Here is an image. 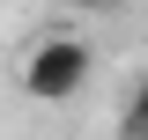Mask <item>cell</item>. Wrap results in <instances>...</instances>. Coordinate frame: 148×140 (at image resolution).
<instances>
[{"instance_id":"obj_2","label":"cell","mask_w":148,"mask_h":140,"mask_svg":"<svg viewBox=\"0 0 148 140\" xmlns=\"http://www.w3.org/2000/svg\"><path fill=\"white\" fill-rule=\"evenodd\" d=\"M119 140H148V74L126 88V103H119Z\"/></svg>"},{"instance_id":"obj_3","label":"cell","mask_w":148,"mask_h":140,"mask_svg":"<svg viewBox=\"0 0 148 140\" xmlns=\"http://www.w3.org/2000/svg\"><path fill=\"white\" fill-rule=\"evenodd\" d=\"M74 7H119V0H74Z\"/></svg>"},{"instance_id":"obj_1","label":"cell","mask_w":148,"mask_h":140,"mask_svg":"<svg viewBox=\"0 0 148 140\" xmlns=\"http://www.w3.org/2000/svg\"><path fill=\"white\" fill-rule=\"evenodd\" d=\"M96 74V52L82 44V37H37L30 52H22V96L30 103H67V96H82Z\"/></svg>"}]
</instances>
